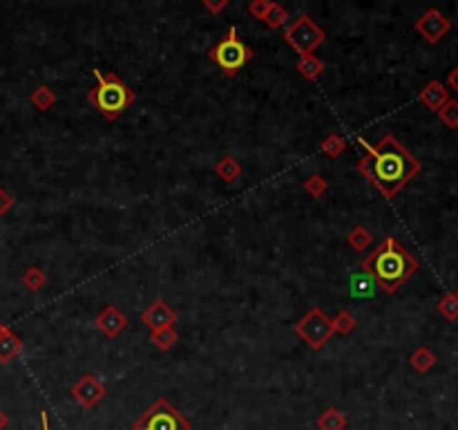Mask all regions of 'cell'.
I'll return each mask as SVG.
<instances>
[{
	"label": "cell",
	"instance_id": "obj_1",
	"mask_svg": "<svg viewBox=\"0 0 458 430\" xmlns=\"http://www.w3.org/2000/svg\"><path fill=\"white\" fill-rule=\"evenodd\" d=\"M358 144L365 151L358 171L387 200L396 197L422 169V164L394 135H385L376 146H371L365 137H358Z\"/></svg>",
	"mask_w": 458,
	"mask_h": 430
},
{
	"label": "cell",
	"instance_id": "obj_2",
	"mask_svg": "<svg viewBox=\"0 0 458 430\" xmlns=\"http://www.w3.org/2000/svg\"><path fill=\"white\" fill-rule=\"evenodd\" d=\"M360 269L376 280L385 294H396L418 271V260L389 236L360 262Z\"/></svg>",
	"mask_w": 458,
	"mask_h": 430
},
{
	"label": "cell",
	"instance_id": "obj_3",
	"mask_svg": "<svg viewBox=\"0 0 458 430\" xmlns=\"http://www.w3.org/2000/svg\"><path fill=\"white\" fill-rule=\"evenodd\" d=\"M94 76H96V86L88 92V101L103 114L108 121H116L137 101V92L114 72L94 70Z\"/></svg>",
	"mask_w": 458,
	"mask_h": 430
},
{
	"label": "cell",
	"instance_id": "obj_4",
	"mask_svg": "<svg viewBox=\"0 0 458 430\" xmlns=\"http://www.w3.org/2000/svg\"><path fill=\"white\" fill-rule=\"evenodd\" d=\"M253 56H255V52H253V49L240 36H237L235 27H230L226 31V36L219 41L217 45H213L210 52H208V59L226 76H235L242 68H246V63H250Z\"/></svg>",
	"mask_w": 458,
	"mask_h": 430
},
{
	"label": "cell",
	"instance_id": "obj_5",
	"mask_svg": "<svg viewBox=\"0 0 458 430\" xmlns=\"http://www.w3.org/2000/svg\"><path fill=\"white\" fill-rule=\"evenodd\" d=\"M132 430H193V424L161 396L132 424Z\"/></svg>",
	"mask_w": 458,
	"mask_h": 430
},
{
	"label": "cell",
	"instance_id": "obj_6",
	"mask_svg": "<svg viewBox=\"0 0 458 430\" xmlns=\"http://www.w3.org/2000/svg\"><path fill=\"white\" fill-rule=\"evenodd\" d=\"M284 41L291 45L297 54L309 56L313 49H317L322 43H327V31L322 29L309 14H300L297 19L284 29Z\"/></svg>",
	"mask_w": 458,
	"mask_h": 430
},
{
	"label": "cell",
	"instance_id": "obj_7",
	"mask_svg": "<svg viewBox=\"0 0 458 430\" xmlns=\"http://www.w3.org/2000/svg\"><path fill=\"white\" fill-rule=\"evenodd\" d=\"M293 332L315 352L322 350L335 334L333 321L327 316L325 309H320V307H311L307 314H304V316L293 325Z\"/></svg>",
	"mask_w": 458,
	"mask_h": 430
},
{
	"label": "cell",
	"instance_id": "obj_8",
	"mask_svg": "<svg viewBox=\"0 0 458 430\" xmlns=\"http://www.w3.org/2000/svg\"><path fill=\"white\" fill-rule=\"evenodd\" d=\"M70 394L74 396V401L81 406V408H86V410H92L96 408L101 401H103V396L108 394L106 386L98 381V376L88 372V374H83L78 381L70 388Z\"/></svg>",
	"mask_w": 458,
	"mask_h": 430
},
{
	"label": "cell",
	"instance_id": "obj_9",
	"mask_svg": "<svg viewBox=\"0 0 458 430\" xmlns=\"http://www.w3.org/2000/svg\"><path fill=\"white\" fill-rule=\"evenodd\" d=\"M414 27L427 43L436 45V43L443 41V36H447V31L452 29V23L438 9L432 7V9H427L425 14H422L420 19H416Z\"/></svg>",
	"mask_w": 458,
	"mask_h": 430
},
{
	"label": "cell",
	"instance_id": "obj_10",
	"mask_svg": "<svg viewBox=\"0 0 458 430\" xmlns=\"http://www.w3.org/2000/svg\"><path fill=\"white\" fill-rule=\"evenodd\" d=\"M177 319H179L177 311H173L171 307H168V303L163 299H157L141 314V323L150 329V332H159V329L175 327Z\"/></svg>",
	"mask_w": 458,
	"mask_h": 430
},
{
	"label": "cell",
	"instance_id": "obj_11",
	"mask_svg": "<svg viewBox=\"0 0 458 430\" xmlns=\"http://www.w3.org/2000/svg\"><path fill=\"white\" fill-rule=\"evenodd\" d=\"M94 325H96V329H98V332L103 334V336L116 339V336L121 334L123 329L128 327V316H126V314H123L121 309H118L116 305H108V307L94 319Z\"/></svg>",
	"mask_w": 458,
	"mask_h": 430
},
{
	"label": "cell",
	"instance_id": "obj_12",
	"mask_svg": "<svg viewBox=\"0 0 458 430\" xmlns=\"http://www.w3.org/2000/svg\"><path fill=\"white\" fill-rule=\"evenodd\" d=\"M418 99H420V104L425 106L427 110H432V112H438L440 108H443L447 101H449V90L440 84V81H429V84L420 90V94H418Z\"/></svg>",
	"mask_w": 458,
	"mask_h": 430
},
{
	"label": "cell",
	"instance_id": "obj_13",
	"mask_svg": "<svg viewBox=\"0 0 458 430\" xmlns=\"http://www.w3.org/2000/svg\"><path fill=\"white\" fill-rule=\"evenodd\" d=\"M21 352H23V341L14 329H7V332L0 334V363H3V366L11 363Z\"/></svg>",
	"mask_w": 458,
	"mask_h": 430
},
{
	"label": "cell",
	"instance_id": "obj_14",
	"mask_svg": "<svg viewBox=\"0 0 458 430\" xmlns=\"http://www.w3.org/2000/svg\"><path fill=\"white\" fill-rule=\"evenodd\" d=\"M215 175L219 179H224L226 184H233V181L242 175V166H240V161H237L233 155H226V157H222V159L215 164Z\"/></svg>",
	"mask_w": 458,
	"mask_h": 430
},
{
	"label": "cell",
	"instance_id": "obj_15",
	"mask_svg": "<svg viewBox=\"0 0 458 430\" xmlns=\"http://www.w3.org/2000/svg\"><path fill=\"white\" fill-rule=\"evenodd\" d=\"M317 428L320 430H345L347 428V417L342 410L337 408H327L317 417Z\"/></svg>",
	"mask_w": 458,
	"mask_h": 430
},
{
	"label": "cell",
	"instance_id": "obj_16",
	"mask_svg": "<svg viewBox=\"0 0 458 430\" xmlns=\"http://www.w3.org/2000/svg\"><path fill=\"white\" fill-rule=\"evenodd\" d=\"M409 366L416 372L425 374V372H429L436 366V354L429 350V347H418V350H414L412 356H409Z\"/></svg>",
	"mask_w": 458,
	"mask_h": 430
},
{
	"label": "cell",
	"instance_id": "obj_17",
	"mask_svg": "<svg viewBox=\"0 0 458 430\" xmlns=\"http://www.w3.org/2000/svg\"><path fill=\"white\" fill-rule=\"evenodd\" d=\"M29 101H31V106L36 108V110L45 112V110H49V108H54V104L58 101V96H56V92H54L52 88H47V86H39L36 90L31 92Z\"/></svg>",
	"mask_w": 458,
	"mask_h": 430
},
{
	"label": "cell",
	"instance_id": "obj_18",
	"mask_svg": "<svg viewBox=\"0 0 458 430\" xmlns=\"http://www.w3.org/2000/svg\"><path fill=\"white\" fill-rule=\"evenodd\" d=\"M297 72L304 76V79H309V81H315L322 72H325V63H322L317 56L309 54V56H300L297 61Z\"/></svg>",
	"mask_w": 458,
	"mask_h": 430
},
{
	"label": "cell",
	"instance_id": "obj_19",
	"mask_svg": "<svg viewBox=\"0 0 458 430\" xmlns=\"http://www.w3.org/2000/svg\"><path fill=\"white\" fill-rule=\"evenodd\" d=\"M373 242V236L367 231V226L358 224V226H353L349 234H347V244L351 246V249L355 251H365L367 246H371Z\"/></svg>",
	"mask_w": 458,
	"mask_h": 430
},
{
	"label": "cell",
	"instance_id": "obj_20",
	"mask_svg": "<svg viewBox=\"0 0 458 430\" xmlns=\"http://www.w3.org/2000/svg\"><path fill=\"white\" fill-rule=\"evenodd\" d=\"M150 341L157 350L166 352L179 341V334L175 332V327H168V329H159V332H150Z\"/></svg>",
	"mask_w": 458,
	"mask_h": 430
},
{
	"label": "cell",
	"instance_id": "obj_21",
	"mask_svg": "<svg viewBox=\"0 0 458 430\" xmlns=\"http://www.w3.org/2000/svg\"><path fill=\"white\" fill-rule=\"evenodd\" d=\"M438 314L447 321H456L458 319V291H449L445 294L443 299L438 301Z\"/></svg>",
	"mask_w": 458,
	"mask_h": 430
},
{
	"label": "cell",
	"instance_id": "obj_22",
	"mask_svg": "<svg viewBox=\"0 0 458 430\" xmlns=\"http://www.w3.org/2000/svg\"><path fill=\"white\" fill-rule=\"evenodd\" d=\"M320 151L325 153V155H329L331 159H335V157H340L345 151H347V139L342 137V135H329L325 141L320 144Z\"/></svg>",
	"mask_w": 458,
	"mask_h": 430
},
{
	"label": "cell",
	"instance_id": "obj_23",
	"mask_svg": "<svg viewBox=\"0 0 458 430\" xmlns=\"http://www.w3.org/2000/svg\"><path fill=\"white\" fill-rule=\"evenodd\" d=\"M373 287H376V280H373L369 274H355L351 278V296H371Z\"/></svg>",
	"mask_w": 458,
	"mask_h": 430
},
{
	"label": "cell",
	"instance_id": "obj_24",
	"mask_svg": "<svg viewBox=\"0 0 458 430\" xmlns=\"http://www.w3.org/2000/svg\"><path fill=\"white\" fill-rule=\"evenodd\" d=\"M286 21H288L286 7H282L280 3H273V0H270V7H268V11H266V16H264V23H266L270 29H280Z\"/></svg>",
	"mask_w": 458,
	"mask_h": 430
},
{
	"label": "cell",
	"instance_id": "obj_25",
	"mask_svg": "<svg viewBox=\"0 0 458 430\" xmlns=\"http://www.w3.org/2000/svg\"><path fill=\"white\" fill-rule=\"evenodd\" d=\"M47 283V274L41 269V267H29L25 274H23V285L29 289V291H41Z\"/></svg>",
	"mask_w": 458,
	"mask_h": 430
},
{
	"label": "cell",
	"instance_id": "obj_26",
	"mask_svg": "<svg viewBox=\"0 0 458 430\" xmlns=\"http://www.w3.org/2000/svg\"><path fill=\"white\" fill-rule=\"evenodd\" d=\"M355 327H358V321H355L353 314L347 311V309H342V311L333 319V332H335V334H351Z\"/></svg>",
	"mask_w": 458,
	"mask_h": 430
},
{
	"label": "cell",
	"instance_id": "obj_27",
	"mask_svg": "<svg viewBox=\"0 0 458 430\" xmlns=\"http://www.w3.org/2000/svg\"><path fill=\"white\" fill-rule=\"evenodd\" d=\"M436 114L447 128H458V99H449V101L440 108Z\"/></svg>",
	"mask_w": 458,
	"mask_h": 430
},
{
	"label": "cell",
	"instance_id": "obj_28",
	"mask_svg": "<svg viewBox=\"0 0 458 430\" xmlns=\"http://www.w3.org/2000/svg\"><path fill=\"white\" fill-rule=\"evenodd\" d=\"M329 189V181L322 175H311L307 181H304V191H307L311 197H322Z\"/></svg>",
	"mask_w": 458,
	"mask_h": 430
},
{
	"label": "cell",
	"instance_id": "obj_29",
	"mask_svg": "<svg viewBox=\"0 0 458 430\" xmlns=\"http://www.w3.org/2000/svg\"><path fill=\"white\" fill-rule=\"evenodd\" d=\"M270 7V0H253V3L248 5V11L253 19H258V21H264V16Z\"/></svg>",
	"mask_w": 458,
	"mask_h": 430
},
{
	"label": "cell",
	"instance_id": "obj_30",
	"mask_svg": "<svg viewBox=\"0 0 458 430\" xmlns=\"http://www.w3.org/2000/svg\"><path fill=\"white\" fill-rule=\"evenodd\" d=\"M11 206H14V197H11L3 186H0V218H3V215H5Z\"/></svg>",
	"mask_w": 458,
	"mask_h": 430
},
{
	"label": "cell",
	"instance_id": "obj_31",
	"mask_svg": "<svg viewBox=\"0 0 458 430\" xmlns=\"http://www.w3.org/2000/svg\"><path fill=\"white\" fill-rule=\"evenodd\" d=\"M201 5L206 7L210 14H219L222 9H226V7H228V0H203Z\"/></svg>",
	"mask_w": 458,
	"mask_h": 430
},
{
	"label": "cell",
	"instance_id": "obj_32",
	"mask_svg": "<svg viewBox=\"0 0 458 430\" xmlns=\"http://www.w3.org/2000/svg\"><path fill=\"white\" fill-rule=\"evenodd\" d=\"M447 88H452L458 94V65L447 74Z\"/></svg>",
	"mask_w": 458,
	"mask_h": 430
},
{
	"label": "cell",
	"instance_id": "obj_33",
	"mask_svg": "<svg viewBox=\"0 0 458 430\" xmlns=\"http://www.w3.org/2000/svg\"><path fill=\"white\" fill-rule=\"evenodd\" d=\"M41 428H43V430H49V417H47L45 410H41Z\"/></svg>",
	"mask_w": 458,
	"mask_h": 430
},
{
	"label": "cell",
	"instance_id": "obj_34",
	"mask_svg": "<svg viewBox=\"0 0 458 430\" xmlns=\"http://www.w3.org/2000/svg\"><path fill=\"white\" fill-rule=\"evenodd\" d=\"M7 424H9V417L5 415L3 410H0V430H5V428H7Z\"/></svg>",
	"mask_w": 458,
	"mask_h": 430
},
{
	"label": "cell",
	"instance_id": "obj_35",
	"mask_svg": "<svg viewBox=\"0 0 458 430\" xmlns=\"http://www.w3.org/2000/svg\"><path fill=\"white\" fill-rule=\"evenodd\" d=\"M7 329H9V327H7V325H5L3 321H0V334H3V332H7Z\"/></svg>",
	"mask_w": 458,
	"mask_h": 430
}]
</instances>
